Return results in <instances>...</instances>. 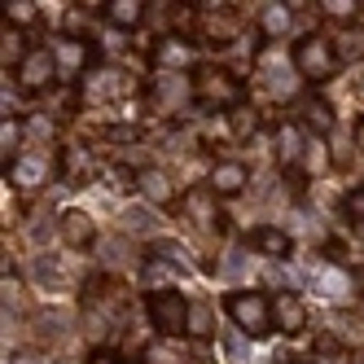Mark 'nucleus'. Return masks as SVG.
Masks as SVG:
<instances>
[{"instance_id": "obj_1", "label": "nucleus", "mask_w": 364, "mask_h": 364, "mask_svg": "<svg viewBox=\"0 0 364 364\" xmlns=\"http://www.w3.org/2000/svg\"><path fill=\"white\" fill-rule=\"evenodd\" d=\"M193 101L202 110H237L246 101V84L224 66H198L193 70Z\"/></svg>"}, {"instance_id": "obj_20", "label": "nucleus", "mask_w": 364, "mask_h": 364, "mask_svg": "<svg viewBox=\"0 0 364 364\" xmlns=\"http://www.w3.org/2000/svg\"><path fill=\"white\" fill-rule=\"evenodd\" d=\"M189 338H211V311L189 307Z\"/></svg>"}, {"instance_id": "obj_11", "label": "nucleus", "mask_w": 364, "mask_h": 364, "mask_svg": "<svg viewBox=\"0 0 364 364\" xmlns=\"http://www.w3.org/2000/svg\"><path fill=\"white\" fill-rule=\"evenodd\" d=\"M193 62V44L189 40H180V36H167L159 48H154V66H189Z\"/></svg>"}, {"instance_id": "obj_15", "label": "nucleus", "mask_w": 364, "mask_h": 364, "mask_svg": "<svg viewBox=\"0 0 364 364\" xmlns=\"http://www.w3.org/2000/svg\"><path fill=\"white\" fill-rule=\"evenodd\" d=\"M5 176L14 180L18 189H36L40 180H44V159H18V163L5 171Z\"/></svg>"}, {"instance_id": "obj_21", "label": "nucleus", "mask_w": 364, "mask_h": 364, "mask_svg": "<svg viewBox=\"0 0 364 364\" xmlns=\"http://www.w3.org/2000/svg\"><path fill=\"white\" fill-rule=\"evenodd\" d=\"M92 171V159H88V154L84 149H66V176L75 180V176H88Z\"/></svg>"}, {"instance_id": "obj_3", "label": "nucleus", "mask_w": 364, "mask_h": 364, "mask_svg": "<svg viewBox=\"0 0 364 364\" xmlns=\"http://www.w3.org/2000/svg\"><path fill=\"white\" fill-rule=\"evenodd\" d=\"M338 62H343V53H338L333 40H325V36H303L294 44V70L303 75L307 84H325L329 75L338 70Z\"/></svg>"}, {"instance_id": "obj_2", "label": "nucleus", "mask_w": 364, "mask_h": 364, "mask_svg": "<svg viewBox=\"0 0 364 364\" xmlns=\"http://www.w3.org/2000/svg\"><path fill=\"white\" fill-rule=\"evenodd\" d=\"M224 307H228L232 325H237L242 333H250V338H268V333L277 329V321H272V299L259 294V290H237V294H228Z\"/></svg>"}, {"instance_id": "obj_13", "label": "nucleus", "mask_w": 364, "mask_h": 364, "mask_svg": "<svg viewBox=\"0 0 364 364\" xmlns=\"http://www.w3.org/2000/svg\"><path fill=\"white\" fill-rule=\"evenodd\" d=\"M106 18L114 22V27H123V31H136L145 22V5H141V0H110Z\"/></svg>"}, {"instance_id": "obj_18", "label": "nucleus", "mask_w": 364, "mask_h": 364, "mask_svg": "<svg viewBox=\"0 0 364 364\" xmlns=\"http://www.w3.org/2000/svg\"><path fill=\"white\" fill-rule=\"evenodd\" d=\"M18 145H22V123H18V119H5V127H0V149H5V171L18 163Z\"/></svg>"}, {"instance_id": "obj_22", "label": "nucleus", "mask_w": 364, "mask_h": 364, "mask_svg": "<svg viewBox=\"0 0 364 364\" xmlns=\"http://www.w3.org/2000/svg\"><path fill=\"white\" fill-rule=\"evenodd\" d=\"M343 211H347L355 224H364V189H351V193L343 198Z\"/></svg>"}, {"instance_id": "obj_23", "label": "nucleus", "mask_w": 364, "mask_h": 364, "mask_svg": "<svg viewBox=\"0 0 364 364\" xmlns=\"http://www.w3.org/2000/svg\"><path fill=\"white\" fill-rule=\"evenodd\" d=\"M84 364H119V351H114V347H97Z\"/></svg>"}, {"instance_id": "obj_7", "label": "nucleus", "mask_w": 364, "mask_h": 364, "mask_svg": "<svg viewBox=\"0 0 364 364\" xmlns=\"http://www.w3.org/2000/svg\"><path fill=\"white\" fill-rule=\"evenodd\" d=\"M246 185H250L246 163H215V171H211V189H215V198H237Z\"/></svg>"}, {"instance_id": "obj_5", "label": "nucleus", "mask_w": 364, "mask_h": 364, "mask_svg": "<svg viewBox=\"0 0 364 364\" xmlns=\"http://www.w3.org/2000/svg\"><path fill=\"white\" fill-rule=\"evenodd\" d=\"M53 80H58V53L44 48V44L27 48V58H22V66H18V88L22 92H44Z\"/></svg>"}, {"instance_id": "obj_12", "label": "nucleus", "mask_w": 364, "mask_h": 364, "mask_svg": "<svg viewBox=\"0 0 364 364\" xmlns=\"http://www.w3.org/2000/svg\"><path fill=\"white\" fill-rule=\"evenodd\" d=\"M185 206H189V211H193L202 224H211V228H224V215L215 211V189H211V185H206V189H193V193L185 198Z\"/></svg>"}, {"instance_id": "obj_10", "label": "nucleus", "mask_w": 364, "mask_h": 364, "mask_svg": "<svg viewBox=\"0 0 364 364\" xmlns=\"http://www.w3.org/2000/svg\"><path fill=\"white\" fill-rule=\"evenodd\" d=\"M277 154L285 159V167L303 163V123H281L277 127Z\"/></svg>"}, {"instance_id": "obj_19", "label": "nucleus", "mask_w": 364, "mask_h": 364, "mask_svg": "<svg viewBox=\"0 0 364 364\" xmlns=\"http://www.w3.org/2000/svg\"><path fill=\"white\" fill-rule=\"evenodd\" d=\"M36 22V5L31 0H9L5 5V27H31Z\"/></svg>"}, {"instance_id": "obj_4", "label": "nucleus", "mask_w": 364, "mask_h": 364, "mask_svg": "<svg viewBox=\"0 0 364 364\" xmlns=\"http://www.w3.org/2000/svg\"><path fill=\"white\" fill-rule=\"evenodd\" d=\"M189 307L185 294L180 290H154L145 299V311H149V325L159 329L163 338H180V333H189Z\"/></svg>"}, {"instance_id": "obj_6", "label": "nucleus", "mask_w": 364, "mask_h": 364, "mask_svg": "<svg viewBox=\"0 0 364 364\" xmlns=\"http://www.w3.org/2000/svg\"><path fill=\"white\" fill-rule=\"evenodd\" d=\"M272 321H277V329H285V333H299L303 325H307V307H303V299L299 294H277L272 299Z\"/></svg>"}, {"instance_id": "obj_16", "label": "nucleus", "mask_w": 364, "mask_h": 364, "mask_svg": "<svg viewBox=\"0 0 364 364\" xmlns=\"http://www.w3.org/2000/svg\"><path fill=\"white\" fill-rule=\"evenodd\" d=\"M303 127H307V132H316V136H325L329 127H333V114H329L325 101H316V97L303 101Z\"/></svg>"}, {"instance_id": "obj_24", "label": "nucleus", "mask_w": 364, "mask_h": 364, "mask_svg": "<svg viewBox=\"0 0 364 364\" xmlns=\"http://www.w3.org/2000/svg\"><path fill=\"white\" fill-rule=\"evenodd\" d=\"M355 141H360V149H364V114H360V123H355Z\"/></svg>"}, {"instance_id": "obj_8", "label": "nucleus", "mask_w": 364, "mask_h": 364, "mask_svg": "<svg viewBox=\"0 0 364 364\" xmlns=\"http://www.w3.org/2000/svg\"><path fill=\"white\" fill-rule=\"evenodd\" d=\"M250 246H255L259 255H268V259H290V255H294L290 232H281V228H272V224L255 228V232H250Z\"/></svg>"}, {"instance_id": "obj_17", "label": "nucleus", "mask_w": 364, "mask_h": 364, "mask_svg": "<svg viewBox=\"0 0 364 364\" xmlns=\"http://www.w3.org/2000/svg\"><path fill=\"white\" fill-rule=\"evenodd\" d=\"M53 53H58V70H80V66L88 62V48H84L80 40H62Z\"/></svg>"}, {"instance_id": "obj_9", "label": "nucleus", "mask_w": 364, "mask_h": 364, "mask_svg": "<svg viewBox=\"0 0 364 364\" xmlns=\"http://www.w3.org/2000/svg\"><path fill=\"white\" fill-rule=\"evenodd\" d=\"M92 237H97V228L84 211H62V242L66 246L80 250V246H92Z\"/></svg>"}, {"instance_id": "obj_14", "label": "nucleus", "mask_w": 364, "mask_h": 364, "mask_svg": "<svg viewBox=\"0 0 364 364\" xmlns=\"http://www.w3.org/2000/svg\"><path fill=\"white\" fill-rule=\"evenodd\" d=\"M149 202H159V206H171L176 202V189H171V180L163 171H141V185H136Z\"/></svg>"}]
</instances>
